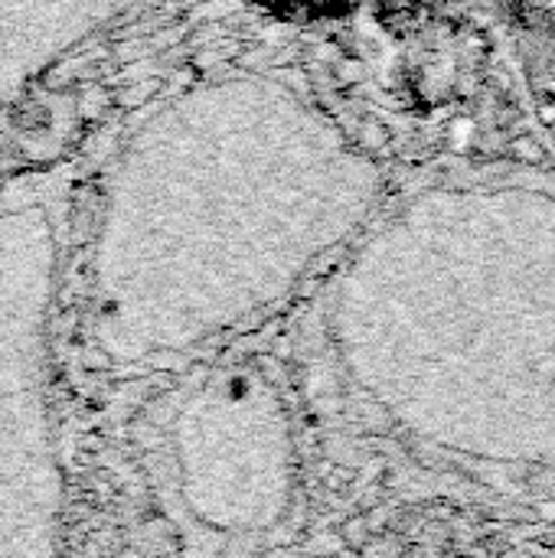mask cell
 Returning a JSON list of instances; mask_svg holds the SVG:
<instances>
[{
  "instance_id": "3957f363",
  "label": "cell",
  "mask_w": 555,
  "mask_h": 558,
  "mask_svg": "<svg viewBox=\"0 0 555 558\" xmlns=\"http://www.w3.org/2000/svg\"><path fill=\"white\" fill-rule=\"evenodd\" d=\"M177 464L186 510L213 536L281 533L311 487L291 373L265 360L216 369L180 415Z\"/></svg>"
},
{
  "instance_id": "6da1fadb",
  "label": "cell",
  "mask_w": 555,
  "mask_h": 558,
  "mask_svg": "<svg viewBox=\"0 0 555 558\" xmlns=\"http://www.w3.org/2000/svg\"><path fill=\"white\" fill-rule=\"evenodd\" d=\"M291 383L307 494L550 517L553 180L481 170L389 196L330 265Z\"/></svg>"
},
{
  "instance_id": "7a4b0ae2",
  "label": "cell",
  "mask_w": 555,
  "mask_h": 558,
  "mask_svg": "<svg viewBox=\"0 0 555 558\" xmlns=\"http://www.w3.org/2000/svg\"><path fill=\"white\" fill-rule=\"evenodd\" d=\"M164 347H196L294 298L389 199L370 144L301 78L242 69L173 111Z\"/></svg>"
},
{
  "instance_id": "277c9868",
  "label": "cell",
  "mask_w": 555,
  "mask_h": 558,
  "mask_svg": "<svg viewBox=\"0 0 555 558\" xmlns=\"http://www.w3.org/2000/svg\"><path fill=\"white\" fill-rule=\"evenodd\" d=\"M550 10H553V29H555V0H550Z\"/></svg>"
}]
</instances>
